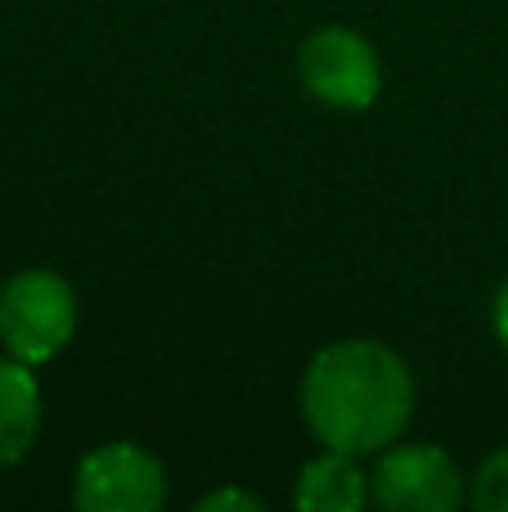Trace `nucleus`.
<instances>
[{"label": "nucleus", "mask_w": 508, "mask_h": 512, "mask_svg": "<svg viewBox=\"0 0 508 512\" xmlns=\"http://www.w3.org/2000/svg\"><path fill=\"white\" fill-rule=\"evenodd\" d=\"M302 414L324 450L383 454L414 418V373L383 342H333L302 373Z\"/></svg>", "instance_id": "obj_1"}, {"label": "nucleus", "mask_w": 508, "mask_h": 512, "mask_svg": "<svg viewBox=\"0 0 508 512\" xmlns=\"http://www.w3.org/2000/svg\"><path fill=\"white\" fill-rule=\"evenodd\" d=\"M77 333V292L54 270H23L0 288V346L23 364H50Z\"/></svg>", "instance_id": "obj_2"}, {"label": "nucleus", "mask_w": 508, "mask_h": 512, "mask_svg": "<svg viewBox=\"0 0 508 512\" xmlns=\"http://www.w3.org/2000/svg\"><path fill=\"white\" fill-rule=\"evenodd\" d=\"M72 504L81 512H158L167 504V472L140 445L108 441L77 463Z\"/></svg>", "instance_id": "obj_3"}, {"label": "nucleus", "mask_w": 508, "mask_h": 512, "mask_svg": "<svg viewBox=\"0 0 508 512\" xmlns=\"http://www.w3.org/2000/svg\"><path fill=\"white\" fill-rule=\"evenodd\" d=\"M297 72L320 104L347 108V113L369 108L383 90V63H378L374 45L351 27H320L306 36L302 54H297Z\"/></svg>", "instance_id": "obj_4"}, {"label": "nucleus", "mask_w": 508, "mask_h": 512, "mask_svg": "<svg viewBox=\"0 0 508 512\" xmlns=\"http://www.w3.org/2000/svg\"><path fill=\"white\" fill-rule=\"evenodd\" d=\"M369 499L383 512H455L464 504V472L441 445H396L369 472Z\"/></svg>", "instance_id": "obj_5"}, {"label": "nucleus", "mask_w": 508, "mask_h": 512, "mask_svg": "<svg viewBox=\"0 0 508 512\" xmlns=\"http://www.w3.org/2000/svg\"><path fill=\"white\" fill-rule=\"evenodd\" d=\"M41 432V387L32 364L0 355V468H14Z\"/></svg>", "instance_id": "obj_6"}, {"label": "nucleus", "mask_w": 508, "mask_h": 512, "mask_svg": "<svg viewBox=\"0 0 508 512\" xmlns=\"http://www.w3.org/2000/svg\"><path fill=\"white\" fill-rule=\"evenodd\" d=\"M369 499V472L356 454L324 450L297 477V508L306 512H356Z\"/></svg>", "instance_id": "obj_7"}, {"label": "nucleus", "mask_w": 508, "mask_h": 512, "mask_svg": "<svg viewBox=\"0 0 508 512\" xmlns=\"http://www.w3.org/2000/svg\"><path fill=\"white\" fill-rule=\"evenodd\" d=\"M473 504L482 512H508V445L495 450L473 477Z\"/></svg>", "instance_id": "obj_8"}, {"label": "nucleus", "mask_w": 508, "mask_h": 512, "mask_svg": "<svg viewBox=\"0 0 508 512\" xmlns=\"http://www.w3.org/2000/svg\"><path fill=\"white\" fill-rule=\"evenodd\" d=\"M225 508L261 512V499L248 495V490H216V495H203V499H198V512H225Z\"/></svg>", "instance_id": "obj_9"}, {"label": "nucleus", "mask_w": 508, "mask_h": 512, "mask_svg": "<svg viewBox=\"0 0 508 512\" xmlns=\"http://www.w3.org/2000/svg\"><path fill=\"white\" fill-rule=\"evenodd\" d=\"M495 337H500V346L508 351V279H504L500 297H495Z\"/></svg>", "instance_id": "obj_10"}]
</instances>
